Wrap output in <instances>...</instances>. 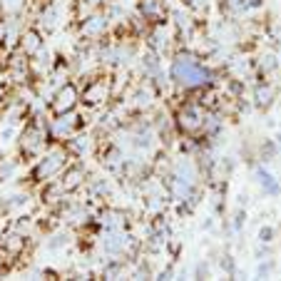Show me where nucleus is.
Segmentation results:
<instances>
[{
    "mask_svg": "<svg viewBox=\"0 0 281 281\" xmlns=\"http://www.w3.org/2000/svg\"><path fill=\"white\" fill-rule=\"evenodd\" d=\"M28 8V0H0V15L5 18H20Z\"/></svg>",
    "mask_w": 281,
    "mask_h": 281,
    "instance_id": "nucleus-16",
    "label": "nucleus"
},
{
    "mask_svg": "<svg viewBox=\"0 0 281 281\" xmlns=\"http://www.w3.org/2000/svg\"><path fill=\"white\" fill-rule=\"evenodd\" d=\"M137 13L149 25L167 23V3L164 0H137Z\"/></svg>",
    "mask_w": 281,
    "mask_h": 281,
    "instance_id": "nucleus-10",
    "label": "nucleus"
},
{
    "mask_svg": "<svg viewBox=\"0 0 281 281\" xmlns=\"http://www.w3.org/2000/svg\"><path fill=\"white\" fill-rule=\"evenodd\" d=\"M18 50H20L23 55H28V58H35V55H40V53L45 50V33H43L38 25H33V28H25V30L20 33Z\"/></svg>",
    "mask_w": 281,
    "mask_h": 281,
    "instance_id": "nucleus-9",
    "label": "nucleus"
},
{
    "mask_svg": "<svg viewBox=\"0 0 281 281\" xmlns=\"http://www.w3.org/2000/svg\"><path fill=\"white\" fill-rule=\"evenodd\" d=\"M169 77H172V82H177L182 90H189V92L209 87L214 82V72L202 63V58L197 53H189V50H182L174 55Z\"/></svg>",
    "mask_w": 281,
    "mask_h": 281,
    "instance_id": "nucleus-1",
    "label": "nucleus"
},
{
    "mask_svg": "<svg viewBox=\"0 0 281 281\" xmlns=\"http://www.w3.org/2000/svg\"><path fill=\"white\" fill-rule=\"evenodd\" d=\"M244 219H246V214H244V211H236V216H234V229H241V226H244Z\"/></svg>",
    "mask_w": 281,
    "mask_h": 281,
    "instance_id": "nucleus-21",
    "label": "nucleus"
},
{
    "mask_svg": "<svg viewBox=\"0 0 281 281\" xmlns=\"http://www.w3.org/2000/svg\"><path fill=\"white\" fill-rule=\"evenodd\" d=\"M259 239H261L264 244L274 241V229H271V226H261V229H259Z\"/></svg>",
    "mask_w": 281,
    "mask_h": 281,
    "instance_id": "nucleus-20",
    "label": "nucleus"
},
{
    "mask_svg": "<svg viewBox=\"0 0 281 281\" xmlns=\"http://www.w3.org/2000/svg\"><path fill=\"white\" fill-rule=\"evenodd\" d=\"M274 97H276L274 85H269V82H259V85L254 87V100H256L259 107H269V105L274 102Z\"/></svg>",
    "mask_w": 281,
    "mask_h": 281,
    "instance_id": "nucleus-17",
    "label": "nucleus"
},
{
    "mask_svg": "<svg viewBox=\"0 0 281 281\" xmlns=\"http://www.w3.org/2000/svg\"><path fill=\"white\" fill-rule=\"evenodd\" d=\"M68 157H72V154L68 152V147H65L63 142L50 144V147L38 157V162H35V167H33V172H30V182H43V184H45V182L60 177V172L68 167Z\"/></svg>",
    "mask_w": 281,
    "mask_h": 281,
    "instance_id": "nucleus-2",
    "label": "nucleus"
},
{
    "mask_svg": "<svg viewBox=\"0 0 281 281\" xmlns=\"http://www.w3.org/2000/svg\"><path fill=\"white\" fill-rule=\"evenodd\" d=\"M125 219H127V216H125V211H120V209H102V211H100V224H102L105 229H125V226H127Z\"/></svg>",
    "mask_w": 281,
    "mask_h": 281,
    "instance_id": "nucleus-13",
    "label": "nucleus"
},
{
    "mask_svg": "<svg viewBox=\"0 0 281 281\" xmlns=\"http://www.w3.org/2000/svg\"><path fill=\"white\" fill-rule=\"evenodd\" d=\"M219 8L229 18H241V13H249L251 10V0H221Z\"/></svg>",
    "mask_w": 281,
    "mask_h": 281,
    "instance_id": "nucleus-15",
    "label": "nucleus"
},
{
    "mask_svg": "<svg viewBox=\"0 0 281 281\" xmlns=\"http://www.w3.org/2000/svg\"><path fill=\"white\" fill-rule=\"evenodd\" d=\"M182 3H184V5H189V3H192V0H182Z\"/></svg>",
    "mask_w": 281,
    "mask_h": 281,
    "instance_id": "nucleus-22",
    "label": "nucleus"
},
{
    "mask_svg": "<svg viewBox=\"0 0 281 281\" xmlns=\"http://www.w3.org/2000/svg\"><path fill=\"white\" fill-rule=\"evenodd\" d=\"M18 169H20L18 159H13V157H0V182L13 179V177L18 174Z\"/></svg>",
    "mask_w": 281,
    "mask_h": 281,
    "instance_id": "nucleus-19",
    "label": "nucleus"
},
{
    "mask_svg": "<svg viewBox=\"0 0 281 281\" xmlns=\"http://www.w3.org/2000/svg\"><path fill=\"white\" fill-rule=\"evenodd\" d=\"M154 100H157V95L152 92V87H147V85H144V87H140V90L135 92V97H132V102H130V105H132L137 112H147V110L154 105Z\"/></svg>",
    "mask_w": 281,
    "mask_h": 281,
    "instance_id": "nucleus-14",
    "label": "nucleus"
},
{
    "mask_svg": "<svg viewBox=\"0 0 281 281\" xmlns=\"http://www.w3.org/2000/svg\"><path fill=\"white\" fill-rule=\"evenodd\" d=\"M80 100H82L80 87L75 82H65L63 87L55 90V95L50 100V110H53V115H68V112L77 110Z\"/></svg>",
    "mask_w": 281,
    "mask_h": 281,
    "instance_id": "nucleus-8",
    "label": "nucleus"
},
{
    "mask_svg": "<svg viewBox=\"0 0 281 281\" xmlns=\"http://www.w3.org/2000/svg\"><path fill=\"white\" fill-rule=\"evenodd\" d=\"M256 179H259V184H261V189L266 192V194H279L281 189H279V182L274 179V174L271 172H266V169H256Z\"/></svg>",
    "mask_w": 281,
    "mask_h": 281,
    "instance_id": "nucleus-18",
    "label": "nucleus"
},
{
    "mask_svg": "<svg viewBox=\"0 0 281 281\" xmlns=\"http://www.w3.org/2000/svg\"><path fill=\"white\" fill-rule=\"evenodd\" d=\"M60 187L65 189V194H72L77 192L82 184H85V169L80 164H68L63 172H60Z\"/></svg>",
    "mask_w": 281,
    "mask_h": 281,
    "instance_id": "nucleus-11",
    "label": "nucleus"
},
{
    "mask_svg": "<svg viewBox=\"0 0 281 281\" xmlns=\"http://www.w3.org/2000/svg\"><path fill=\"white\" fill-rule=\"evenodd\" d=\"M18 140H20V154L25 159H38L50 147L48 140H53V137H50V127L45 122H40V117H33L28 125H23Z\"/></svg>",
    "mask_w": 281,
    "mask_h": 281,
    "instance_id": "nucleus-3",
    "label": "nucleus"
},
{
    "mask_svg": "<svg viewBox=\"0 0 281 281\" xmlns=\"http://www.w3.org/2000/svg\"><path fill=\"white\" fill-rule=\"evenodd\" d=\"M107 28H110V15H107V10H95V13H90V15H85V18L80 20L77 35H80V40L97 43V40H102V35L107 33Z\"/></svg>",
    "mask_w": 281,
    "mask_h": 281,
    "instance_id": "nucleus-7",
    "label": "nucleus"
},
{
    "mask_svg": "<svg viewBox=\"0 0 281 281\" xmlns=\"http://www.w3.org/2000/svg\"><path fill=\"white\" fill-rule=\"evenodd\" d=\"M279 142H281V137H279Z\"/></svg>",
    "mask_w": 281,
    "mask_h": 281,
    "instance_id": "nucleus-23",
    "label": "nucleus"
},
{
    "mask_svg": "<svg viewBox=\"0 0 281 281\" xmlns=\"http://www.w3.org/2000/svg\"><path fill=\"white\" fill-rule=\"evenodd\" d=\"M35 23H38V28H40L43 33L55 30V28H58V5H55V3H45Z\"/></svg>",
    "mask_w": 281,
    "mask_h": 281,
    "instance_id": "nucleus-12",
    "label": "nucleus"
},
{
    "mask_svg": "<svg viewBox=\"0 0 281 281\" xmlns=\"http://www.w3.org/2000/svg\"><path fill=\"white\" fill-rule=\"evenodd\" d=\"M211 110H207L199 100H187L182 107H177L174 112V125L182 135L187 137H202L204 132V122L209 117Z\"/></svg>",
    "mask_w": 281,
    "mask_h": 281,
    "instance_id": "nucleus-4",
    "label": "nucleus"
},
{
    "mask_svg": "<svg viewBox=\"0 0 281 281\" xmlns=\"http://www.w3.org/2000/svg\"><path fill=\"white\" fill-rule=\"evenodd\" d=\"M82 125H85V117L77 115L75 110L68 112V115H55V120L50 122V137L55 142H63L65 144L68 140H72L82 130Z\"/></svg>",
    "mask_w": 281,
    "mask_h": 281,
    "instance_id": "nucleus-6",
    "label": "nucleus"
},
{
    "mask_svg": "<svg viewBox=\"0 0 281 281\" xmlns=\"http://www.w3.org/2000/svg\"><path fill=\"white\" fill-rule=\"evenodd\" d=\"M112 95H115V87H112V80L107 75H95L82 87V102L87 107H100L107 100H112Z\"/></svg>",
    "mask_w": 281,
    "mask_h": 281,
    "instance_id": "nucleus-5",
    "label": "nucleus"
}]
</instances>
